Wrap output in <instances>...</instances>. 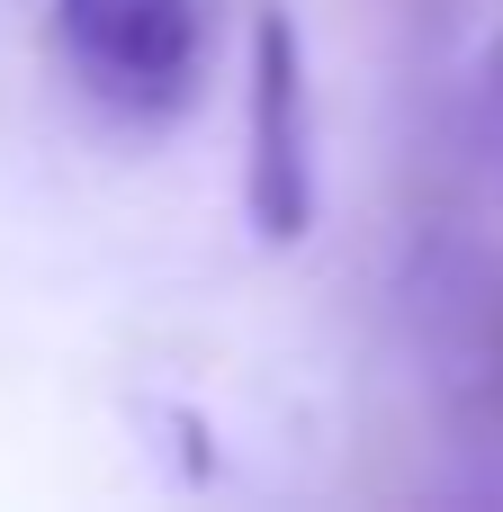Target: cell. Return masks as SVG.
<instances>
[{
  "label": "cell",
  "instance_id": "cell-2",
  "mask_svg": "<svg viewBox=\"0 0 503 512\" xmlns=\"http://www.w3.org/2000/svg\"><path fill=\"white\" fill-rule=\"evenodd\" d=\"M54 45L99 108L180 117L207 63V9L198 0H54Z\"/></svg>",
  "mask_w": 503,
  "mask_h": 512
},
{
  "label": "cell",
  "instance_id": "cell-3",
  "mask_svg": "<svg viewBox=\"0 0 503 512\" xmlns=\"http://www.w3.org/2000/svg\"><path fill=\"white\" fill-rule=\"evenodd\" d=\"M243 207L261 243H297L315 225V117H306V45L288 9L252 18V153H243Z\"/></svg>",
  "mask_w": 503,
  "mask_h": 512
},
{
  "label": "cell",
  "instance_id": "cell-1",
  "mask_svg": "<svg viewBox=\"0 0 503 512\" xmlns=\"http://www.w3.org/2000/svg\"><path fill=\"white\" fill-rule=\"evenodd\" d=\"M405 324L450 459L503 495V252L468 225H432L405 270Z\"/></svg>",
  "mask_w": 503,
  "mask_h": 512
},
{
  "label": "cell",
  "instance_id": "cell-4",
  "mask_svg": "<svg viewBox=\"0 0 503 512\" xmlns=\"http://www.w3.org/2000/svg\"><path fill=\"white\" fill-rule=\"evenodd\" d=\"M486 144H495V171H503V27L486 45Z\"/></svg>",
  "mask_w": 503,
  "mask_h": 512
}]
</instances>
